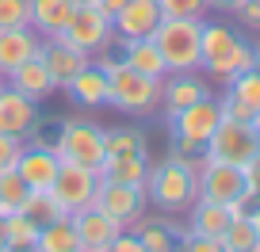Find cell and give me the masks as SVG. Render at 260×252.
<instances>
[{"instance_id": "cell-1", "label": "cell", "mask_w": 260, "mask_h": 252, "mask_svg": "<svg viewBox=\"0 0 260 252\" xmlns=\"http://www.w3.org/2000/svg\"><path fill=\"white\" fill-rule=\"evenodd\" d=\"M92 61L107 73V107H115L119 115H130V119H149L161 111V81L157 77L130 69L122 57L96 54Z\"/></svg>"}, {"instance_id": "cell-2", "label": "cell", "mask_w": 260, "mask_h": 252, "mask_svg": "<svg viewBox=\"0 0 260 252\" xmlns=\"http://www.w3.org/2000/svg\"><path fill=\"white\" fill-rule=\"evenodd\" d=\"M256 65H260L256 46H249L234 27L207 23L203 19V34H199V69H203L211 81L230 84L234 77L249 73V69H256Z\"/></svg>"}, {"instance_id": "cell-3", "label": "cell", "mask_w": 260, "mask_h": 252, "mask_svg": "<svg viewBox=\"0 0 260 252\" xmlns=\"http://www.w3.org/2000/svg\"><path fill=\"white\" fill-rule=\"evenodd\" d=\"M146 199L165 214H187V206L199 199V176L187 168L180 157H165V161L149 164L146 172Z\"/></svg>"}, {"instance_id": "cell-4", "label": "cell", "mask_w": 260, "mask_h": 252, "mask_svg": "<svg viewBox=\"0 0 260 252\" xmlns=\"http://www.w3.org/2000/svg\"><path fill=\"white\" fill-rule=\"evenodd\" d=\"M199 34H203V19H172L161 16L149 39L157 42L169 73H187L199 69Z\"/></svg>"}, {"instance_id": "cell-5", "label": "cell", "mask_w": 260, "mask_h": 252, "mask_svg": "<svg viewBox=\"0 0 260 252\" xmlns=\"http://www.w3.org/2000/svg\"><path fill=\"white\" fill-rule=\"evenodd\" d=\"M54 153L69 164H81V168L100 172L107 161V149H104V126L88 119H61L57 126V141H54Z\"/></svg>"}, {"instance_id": "cell-6", "label": "cell", "mask_w": 260, "mask_h": 252, "mask_svg": "<svg viewBox=\"0 0 260 252\" xmlns=\"http://www.w3.org/2000/svg\"><path fill=\"white\" fill-rule=\"evenodd\" d=\"M256 153H260V130L252 122H230V119L218 122V130H214L211 138H207V146H203V157L237 164V168H245Z\"/></svg>"}, {"instance_id": "cell-7", "label": "cell", "mask_w": 260, "mask_h": 252, "mask_svg": "<svg viewBox=\"0 0 260 252\" xmlns=\"http://www.w3.org/2000/svg\"><path fill=\"white\" fill-rule=\"evenodd\" d=\"M61 39L69 42V46H77V50L96 57V54H107V46L115 42V27L96 4H77V12H73V19L65 23Z\"/></svg>"}, {"instance_id": "cell-8", "label": "cell", "mask_w": 260, "mask_h": 252, "mask_svg": "<svg viewBox=\"0 0 260 252\" xmlns=\"http://www.w3.org/2000/svg\"><path fill=\"white\" fill-rule=\"evenodd\" d=\"M165 122H169L172 141H187V146L203 149V146H207V138L218 130V122H222V115H218V99L207 96V99H199V103H191V107H184V111H176L172 119H165Z\"/></svg>"}, {"instance_id": "cell-9", "label": "cell", "mask_w": 260, "mask_h": 252, "mask_svg": "<svg viewBox=\"0 0 260 252\" xmlns=\"http://www.w3.org/2000/svg\"><path fill=\"white\" fill-rule=\"evenodd\" d=\"M96 187H100V172L61 161V168H57L54 184H50V195L57 199V206H61L65 214H77V210H84V206H92Z\"/></svg>"}, {"instance_id": "cell-10", "label": "cell", "mask_w": 260, "mask_h": 252, "mask_svg": "<svg viewBox=\"0 0 260 252\" xmlns=\"http://www.w3.org/2000/svg\"><path fill=\"white\" fill-rule=\"evenodd\" d=\"M146 203H149V199H146V187L115 184V179H100L96 195H92V206H96V210H104L107 218H115L122 229H126L130 222L146 210Z\"/></svg>"}, {"instance_id": "cell-11", "label": "cell", "mask_w": 260, "mask_h": 252, "mask_svg": "<svg viewBox=\"0 0 260 252\" xmlns=\"http://www.w3.org/2000/svg\"><path fill=\"white\" fill-rule=\"evenodd\" d=\"M199 199H207V203H222V206L234 203V199H245V168L203 157V172H199ZM245 203H249V199H245Z\"/></svg>"}, {"instance_id": "cell-12", "label": "cell", "mask_w": 260, "mask_h": 252, "mask_svg": "<svg viewBox=\"0 0 260 252\" xmlns=\"http://www.w3.org/2000/svg\"><path fill=\"white\" fill-rule=\"evenodd\" d=\"M39 57H42V65H46V73H50V81H54V88H57V92H61L65 84L73 81L81 69H88V65H92V54H84V50L69 46L61 34H50V39H42Z\"/></svg>"}, {"instance_id": "cell-13", "label": "cell", "mask_w": 260, "mask_h": 252, "mask_svg": "<svg viewBox=\"0 0 260 252\" xmlns=\"http://www.w3.org/2000/svg\"><path fill=\"white\" fill-rule=\"evenodd\" d=\"M39 122H42L39 103L4 84V92H0V134H12V138L27 141L39 134Z\"/></svg>"}, {"instance_id": "cell-14", "label": "cell", "mask_w": 260, "mask_h": 252, "mask_svg": "<svg viewBox=\"0 0 260 252\" xmlns=\"http://www.w3.org/2000/svg\"><path fill=\"white\" fill-rule=\"evenodd\" d=\"M57 168H61V157L54 153V146H46V141L27 146L23 141V153H19V161H16V172L31 191H50Z\"/></svg>"}, {"instance_id": "cell-15", "label": "cell", "mask_w": 260, "mask_h": 252, "mask_svg": "<svg viewBox=\"0 0 260 252\" xmlns=\"http://www.w3.org/2000/svg\"><path fill=\"white\" fill-rule=\"evenodd\" d=\"M207 96H211V84L195 73V69H187V73H169L161 81V111H165V119H172L176 111H184V107L199 103V99H207Z\"/></svg>"}, {"instance_id": "cell-16", "label": "cell", "mask_w": 260, "mask_h": 252, "mask_svg": "<svg viewBox=\"0 0 260 252\" xmlns=\"http://www.w3.org/2000/svg\"><path fill=\"white\" fill-rule=\"evenodd\" d=\"M126 229L138 233V241H142L146 252H176L180 237H184V229L176 226V214H165V210L161 214H146L142 210Z\"/></svg>"}, {"instance_id": "cell-17", "label": "cell", "mask_w": 260, "mask_h": 252, "mask_svg": "<svg viewBox=\"0 0 260 252\" xmlns=\"http://www.w3.org/2000/svg\"><path fill=\"white\" fill-rule=\"evenodd\" d=\"M73 218V229H77V244H81V252H100L107 248V244L119 237V222L107 218L104 210H96V206H84V210L69 214Z\"/></svg>"}, {"instance_id": "cell-18", "label": "cell", "mask_w": 260, "mask_h": 252, "mask_svg": "<svg viewBox=\"0 0 260 252\" xmlns=\"http://www.w3.org/2000/svg\"><path fill=\"white\" fill-rule=\"evenodd\" d=\"M157 23H161V4L157 0H126L119 8V16L111 19L115 39H146V34H153Z\"/></svg>"}, {"instance_id": "cell-19", "label": "cell", "mask_w": 260, "mask_h": 252, "mask_svg": "<svg viewBox=\"0 0 260 252\" xmlns=\"http://www.w3.org/2000/svg\"><path fill=\"white\" fill-rule=\"evenodd\" d=\"M42 46V34L35 27H0V73L8 77L16 65L35 57Z\"/></svg>"}, {"instance_id": "cell-20", "label": "cell", "mask_w": 260, "mask_h": 252, "mask_svg": "<svg viewBox=\"0 0 260 252\" xmlns=\"http://www.w3.org/2000/svg\"><path fill=\"white\" fill-rule=\"evenodd\" d=\"M4 84H8V88H16V92H23V96H27V99H35V103H42V99H50V96L57 92L39 54H35V57H27L23 65H16V69H12V73L4 77Z\"/></svg>"}, {"instance_id": "cell-21", "label": "cell", "mask_w": 260, "mask_h": 252, "mask_svg": "<svg viewBox=\"0 0 260 252\" xmlns=\"http://www.w3.org/2000/svg\"><path fill=\"white\" fill-rule=\"evenodd\" d=\"M61 92L73 99L77 107H92V111H96V107H107V73L92 61V65L81 69Z\"/></svg>"}, {"instance_id": "cell-22", "label": "cell", "mask_w": 260, "mask_h": 252, "mask_svg": "<svg viewBox=\"0 0 260 252\" xmlns=\"http://www.w3.org/2000/svg\"><path fill=\"white\" fill-rule=\"evenodd\" d=\"M122 42V61H126L130 69H138V73L146 77H157V81H165L169 77V65H165L161 50H157V42L149 39H119Z\"/></svg>"}, {"instance_id": "cell-23", "label": "cell", "mask_w": 260, "mask_h": 252, "mask_svg": "<svg viewBox=\"0 0 260 252\" xmlns=\"http://www.w3.org/2000/svg\"><path fill=\"white\" fill-rule=\"evenodd\" d=\"M27 4H31V27L42 34V39L61 34L65 23H69L73 12H77L73 0H27Z\"/></svg>"}, {"instance_id": "cell-24", "label": "cell", "mask_w": 260, "mask_h": 252, "mask_svg": "<svg viewBox=\"0 0 260 252\" xmlns=\"http://www.w3.org/2000/svg\"><path fill=\"white\" fill-rule=\"evenodd\" d=\"M222 248L226 252H260V206H252L245 218H230L222 229Z\"/></svg>"}, {"instance_id": "cell-25", "label": "cell", "mask_w": 260, "mask_h": 252, "mask_svg": "<svg viewBox=\"0 0 260 252\" xmlns=\"http://www.w3.org/2000/svg\"><path fill=\"white\" fill-rule=\"evenodd\" d=\"M230 226V210L222 203H207V199H195L187 206V233L199 237H222V229Z\"/></svg>"}, {"instance_id": "cell-26", "label": "cell", "mask_w": 260, "mask_h": 252, "mask_svg": "<svg viewBox=\"0 0 260 252\" xmlns=\"http://www.w3.org/2000/svg\"><path fill=\"white\" fill-rule=\"evenodd\" d=\"M35 252H81L77 244V229H73V218H54L46 226H39V241H35Z\"/></svg>"}, {"instance_id": "cell-27", "label": "cell", "mask_w": 260, "mask_h": 252, "mask_svg": "<svg viewBox=\"0 0 260 252\" xmlns=\"http://www.w3.org/2000/svg\"><path fill=\"white\" fill-rule=\"evenodd\" d=\"M104 149L107 157H149V138L142 126H115L104 130Z\"/></svg>"}, {"instance_id": "cell-28", "label": "cell", "mask_w": 260, "mask_h": 252, "mask_svg": "<svg viewBox=\"0 0 260 252\" xmlns=\"http://www.w3.org/2000/svg\"><path fill=\"white\" fill-rule=\"evenodd\" d=\"M146 172H149V157H107L104 168H100V179L146 187Z\"/></svg>"}, {"instance_id": "cell-29", "label": "cell", "mask_w": 260, "mask_h": 252, "mask_svg": "<svg viewBox=\"0 0 260 252\" xmlns=\"http://www.w3.org/2000/svg\"><path fill=\"white\" fill-rule=\"evenodd\" d=\"M4 233H8V248L35 252V241H39V222H31L23 210H16V214L4 218Z\"/></svg>"}, {"instance_id": "cell-30", "label": "cell", "mask_w": 260, "mask_h": 252, "mask_svg": "<svg viewBox=\"0 0 260 252\" xmlns=\"http://www.w3.org/2000/svg\"><path fill=\"white\" fill-rule=\"evenodd\" d=\"M19 210H23L31 222H39V226H46V222H54V218H65V210L57 206V199L50 195V191H27V199H23Z\"/></svg>"}, {"instance_id": "cell-31", "label": "cell", "mask_w": 260, "mask_h": 252, "mask_svg": "<svg viewBox=\"0 0 260 252\" xmlns=\"http://www.w3.org/2000/svg\"><path fill=\"white\" fill-rule=\"evenodd\" d=\"M27 191H31V187L19 179V172H16V168L0 172V214H4V218H8V214H16L19 206H23Z\"/></svg>"}, {"instance_id": "cell-32", "label": "cell", "mask_w": 260, "mask_h": 252, "mask_svg": "<svg viewBox=\"0 0 260 252\" xmlns=\"http://www.w3.org/2000/svg\"><path fill=\"white\" fill-rule=\"evenodd\" d=\"M230 92H234L245 107H252V111L260 115V65L249 69V73H241V77H234V81H230Z\"/></svg>"}, {"instance_id": "cell-33", "label": "cell", "mask_w": 260, "mask_h": 252, "mask_svg": "<svg viewBox=\"0 0 260 252\" xmlns=\"http://www.w3.org/2000/svg\"><path fill=\"white\" fill-rule=\"evenodd\" d=\"M161 4V16H172V19H207L211 4L207 0H157Z\"/></svg>"}, {"instance_id": "cell-34", "label": "cell", "mask_w": 260, "mask_h": 252, "mask_svg": "<svg viewBox=\"0 0 260 252\" xmlns=\"http://www.w3.org/2000/svg\"><path fill=\"white\" fill-rule=\"evenodd\" d=\"M214 99H218V115H222V119H230V122H252V126H256L260 115L252 111V107H245L234 92H222V96H214Z\"/></svg>"}, {"instance_id": "cell-35", "label": "cell", "mask_w": 260, "mask_h": 252, "mask_svg": "<svg viewBox=\"0 0 260 252\" xmlns=\"http://www.w3.org/2000/svg\"><path fill=\"white\" fill-rule=\"evenodd\" d=\"M0 27H31L27 0H0Z\"/></svg>"}, {"instance_id": "cell-36", "label": "cell", "mask_w": 260, "mask_h": 252, "mask_svg": "<svg viewBox=\"0 0 260 252\" xmlns=\"http://www.w3.org/2000/svg\"><path fill=\"white\" fill-rule=\"evenodd\" d=\"M176 248L180 252H226L222 248V237H199V233H187V229H184Z\"/></svg>"}, {"instance_id": "cell-37", "label": "cell", "mask_w": 260, "mask_h": 252, "mask_svg": "<svg viewBox=\"0 0 260 252\" xmlns=\"http://www.w3.org/2000/svg\"><path fill=\"white\" fill-rule=\"evenodd\" d=\"M19 153H23V141H19V138H12V134H0V172L16 168Z\"/></svg>"}, {"instance_id": "cell-38", "label": "cell", "mask_w": 260, "mask_h": 252, "mask_svg": "<svg viewBox=\"0 0 260 252\" xmlns=\"http://www.w3.org/2000/svg\"><path fill=\"white\" fill-rule=\"evenodd\" d=\"M100 252H146V248H142V241H138L134 229H119V237H115L107 248H100Z\"/></svg>"}, {"instance_id": "cell-39", "label": "cell", "mask_w": 260, "mask_h": 252, "mask_svg": "<svg viewBox=\"0 0 260 252\" xmlns=\"http://www.w3.org/2000/svg\"><path fill=\"white\" fill-rule=\"evenodd\" d=\"M234 16L241 19L245 27H252V31H260V4H256V0H245L241 8L234 12Z\"/></svg>"}, {"instance_id": "cell-40", "label": "cell", "mask_w": 260, "mask_h": 252, "mask_svg": "<svg viewBox=\"0 0 260 252\" xmlns=\"http://www.w3.org/2000/svg\"><path fill=\"white\" fill-rule=\"evenodd\" d=\"M92 4H96V8L104 12L107 19H115V16H119V8H122V4H126V0H92Z\"/></svg>"}, {"instance_id": "cell-41", "label": "cell", "mask_w": 260, "mask_h": 252, "mask_svg": "<svg viewBox=\"0 0 260 252\" xmlns=\"http://www.w3.org/2000/svg\"><path fill=\"white\" fill-rule=\"evenodd\" d=\"M207 4H211V8H218V12H237L245 0H207Z\"/></svg>"}, {"instance_id": "cell-42", "label": "cell", "mask_w": 260, "mask_h": 252, "mask_svg": "<svg viewBox=\"0 0 260 252\" xmlns=\"http://www.w3.org/2000/svg\"><path fill=\"white\" fill-rule=\"evenodd\" d=\"M0 252H8V233H4V214H0Z\"/></svg>"}, {"instance_id": "cell-43", "label": "cell", "mask_w": 260, "mask_h": 252, "mask_svg": "<svg viewBox=\"0 0 260 252\" xmlns=\"http://www.w3.org/2000/svg\"><path fill=\"white\" fill-rule=\"evenodd\" d=\"M73 4H92V0H73Z\"/></svg>"}, {"instance_id": "cell-44", "label": "cell", "mask_w": 260, "mask_h": 252, "mask_svg": "<svg viewBox=\"0 0 260 252\" xmlns=\"http://www.w3.org/2000/svg\"><path fill=\"white\" fill-rule=\"evenodd\" d=\"M0 92H4V73H0Z\"/></svg>"}, {"instance_id": "cell-45", "label": "cell", "mask_w": 260, "mask_h": 252, "mask_svg": "<svg viewBox=\"0 0 260 252\" xmlns=\"http://www.w3.org/2000/svg\"><path fill=\"white\" fill-rule=\"evenodd\" d=\"M256 57H260V50H256Z\"/></svg>"}, {"instance_id": "cell-46", "label": "cell", "mask_w": 260, "mask_h": 252, "mask_svg": "<svg viewBox=\"0 0 260 252\" xmlns=\"http://www.w3.org/2000/svg\"><path fill=\"white\" fill-rule=\"evenodd\" d=\"M256 4H260V0H256Z\"/></svg>"}]
</instances>
